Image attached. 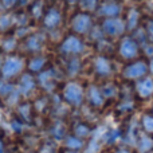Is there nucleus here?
<instances>
[{
    "mask_svg": "<svg viewBox=\"0 0 153 153\" xmlns=\"http://www.w3.org/2000/svg\"><path fill=\"white\" fill-rule=\"evenodd\" d=\"M86 48L82 36L75 35L73 32L67 34L65 38H62V40L59 42L58 46V51L62 55H67V56H78Z\"/></svg>",
    "mask_w": 153,
    "mask_h": 153,
    "instance_id": "nucleus-2",
    "label": "nucleus"
},
{
    "mask_svg": "<svg viewBox=\"0 0 153 153\" xmlns=\"http://www.w3.org/2000/svg\"><path fill=\"white\" fill-rule=\"evenodd\" d=\"M125 26H126V31L128 32H133L134 30H137L141 26V22H143V15H141V11L136 7H130L126 12L125 16Z\"/></svg>",
    "mask_w": 153,
    "mask_h": 153,
    "instance_id": "nucleus-12",
    "label": "nucleus"
},
{
    "mask_svg": "<svg viewBox=\"0 0 153 153\" xmlns=\"http://www.w3.org/2000/svg\"><path fill=\"white\" fill-rule=\"evenodd\" d=\"M101 0H78V8L89 13H95L100 7Z\"/></svg>",
    "mask_w": 153,
    "mask_h": 153,
    "instance_id": "nucleus-21",
    "label": "nucleus"
},
{
    "mask_svg": "<svg viewBox=\"0 0 153 153\" xmlns=\"http://www.w3.org/2000/svg\"><path fill=\"white\" fill-rule=\"evenodd\" d=\"M63 98L69 105L78 108L83 103L85 90L78 82H69L63 89Z\"/></svg>",
    "mask_w": 153,
    "mask_h": 153,
    "instance_id": "nucleus-7",
    "label": "nucleus"
},
{
    "mask_svg": "<svg viewBox=\"0 0 153 153\" xmlns=\"http://www.w3.org/2000/svg\"><path fill=\"white\" fill-rule=\"evenodd\" d=\"M24 69V62L22 58L15 55H10L3 61L1 65V75L4 78H12V76L19 75Z\"/></svg>",
    "mask_w": 153,
    "mask_h": 153,
    "instance_id": "nucleus-9",
    "label": "nucleus"
},
{
    "mask_svg": "<svg viewBox=\"0 0 153 153\" xmlns=\"http://www.w3.org/2000/svg\"><path fill=\"white\" fill-rule=\"evenodd\" d=\"M149 73V65L148 62L143 61V59H136V61L130 62L129 65L124 67L122 70V76L128 81H138V79L146 76Z\"/></svg>",
    "mask_w": 153,
    "mask_h": 153,
    "instance_id": "nucleus-6",
    "label": "nucleus"
},
{
    "mask_svg": "<svg viewBox=\"0 0 153 153\" xmlns=\"http://www.w3.org/2000/svg\"><path fill=\"white\" fill-rule=\"evenodd\" d=\"M100 27L102 30L105 38L108 39H116V38H122L126 31V26H125V20L120 16V18H106L101 19Z\"/></svg>",
    "mask_w": 153,
    "mask_h": 153,
    "instance_id": "nucleus-5",
    "label": "nucleus"
},
{
    "mask_svg": "<svg viewBox=\"0 0 153 153\" xmlns=\"http://www.w3.org/2000/svg\"><path fill=\"white\" fill-rule=\"evenodd\" d=\"M81 59L78 56H70V61L67 63V71L70 73V75H75L81 70Z\"/></svg>",
    "mask_w": 153,
    "mask_h": 153,
    "instance_id": "nucleus-27",
    "label": "nucleus"
},
{
    "mask_svg": "<svg viewBox=\"0 0 153 153\" xmlns=\"http://www.w3.org/2000/svg\"><path fill=\"white\" fill-rule=\"evenodd\" d=\"M53 1H56V0H53Z\"/></svg>",
    "mask_w": 153,
    "mask_h": 153,
    "instance_id": "nucleus-44",
    "label": "nucleus"
},
{
    "mask_svg": "<svg viewBox=\"0 0 153 153\" xmlns=\"http://www.w3.org/2000/svg\"><path fill=\"white\" fill-rule=\"evenodd\" d=\"M65 153H78V151H69V149H67Z\"/></svg>",
    "mask_w": 153,
    "mask_h": 153,
    "instance_id": "nucleus-41",
    "label": "nucleus"
},
{
    "mask_svg": "<svg viewBox=\"0 0 153 153\" xmlns=\"http://www.w3.org/2000/svg\"><path fill=\"white\" fill-rule=\"evenodd\" d=\"M51 134L54 136L55 140H62L65 137V128L61 124H56L55 126L51 129Z\"/></svg>",
    "mask_w": 153,
    "mask_h": 153,
    "instance_id": "nucleus-31",
    "label": "nucleus"
},
{
    "mask_svg": "<svg viewBox=\"0 0 153 153\" xmlns=\"http://www.w3.org/2000/svg\"><path fill=\"white\" fill-rule=\"evenodd\" d=\"M67 5H74V4H78V0H63Z\"/></svg>",
    "mask_w": 153,
    "mask_h": 153,
    "instance_id": "nucleus-38",
    "label": "nucleus"
},
{
    "mask_svg": "<svg viewBox=\"0 0 153 153\" xmlns=\"http://www.w3.org/2000/svg\"><path fill=\"white\" fill-rule=\"evenodd\" d=\"M46 10H47V7H46V4H45V0H32V3L27 7V12H28L32 22L42 20Z\"/></svg>",
    "mask_w": 153,
    "mask_h": 153,
    "instance_id": "nucleus-15",
    "label": "nucleus"
},
{
    "mask_svg": "<svg viewBox=\"0 0 153 153\" xmlns=\"http://www.w3.org/2000/svg\"><path fill=\"white\" fill-rule=\"evenodd\" d=\"M19 0H0V10L1 12H10L18 8Z\"/></svg>",
    "mask_w": 153,
    "mask_h": 153,
    "instance_id": "nucleus-28",
    "label": "nucleus"
},
{
    "mask_svg": "<svg viewBox=\"0 0 153 153\" xmlns=\"http://www.w3.org/2000/svg\"><path fill=\"white\" fill-rule=\"evenodd\" d=\"M46 42H47L46 31H32L28 36L23 39V46L28 53L38 54L43 50Z\"/></svg>",
    "mask_w": 153,
    "mask_h": 153,
    "instance_id": "nucleus-8",
    "label": "nucleus"
},
{
    "mask_svg": "<svg viewBox=\"0 0 153 153\" xmlns=\"http://www.w3.org/2000/svg\"><path fill=\"white\" fill-rule=\"evenodd\" d=\"M149 73H151V74H153V56L151 58V61H149Z\"/></svg>",
    "mask_w": 153,
    "mask_h": 153,
    "instance_id": "nucleus-39",
    "label": "nucleus"
},
{
    "mask_svg": "<svg viewBox=\"0 0 153 153\" xmlns=\"http://www.w3.org/2000/svg\"><path fill=\"white\" fill-rule=\"evenodd\" d=\"M137 148L140 153H146L149 151H152L153 148V140L149 137V134H144L138 138L137 141Z\"/></svg>",
    "mask_w": 153,
    "mask_h": 153,
    "instance_id": "nucleus-22",
    "label": "nucleus"
},
{
    "mask_svg": "<svg viewBox=\"0 0 153 153\" xmlns=\"http://www.w3.org/2000/svg\"><path fill=\"white\" fill-rule=\"evenodd\" d=\"M141 48H143L144 54H145L146 56H149V58L153 56V43H151V42L145 43L144 46H141Z\"/></svg>",
    "mask_w": 153,
    "mask_h": 153,
    "instance_id": "nucleus-35",
    "label": "nucleus"
},
{
    "mask_svg": "<svg viewBox=\"0 0 153 153\" xmlns=\"http://www.w3.org/2000/svg\"><path fill=\"white\" fill-rule=\"evenodd\" d=\"M118 138H120V132H118V130H116V129L109 130V132L105 134V141H106L108 144L114 143V141L118 140Z\"/></svg>",
    "mask_w": 153,
    "mask_h": 153,
    "instance_id": "nucleus-33",
    "label": "nucleus"
},
{
    "mask_svg": "<svg viewBox=\"0 0 153 153\" xmlns=\"http://www.w3.org/2000/svg\"><path fill=\"white\" fill-rule=\"evenodd\" d=\"M13 90L15 89L8 82H5L4 79H0V95H10Z\"/></svg>",
    "mask_w": 153,
    "mask_h": 153,
    "instance_id": "nucleus-32",
    "label": "nucleus"
},
{
    "mask_svg": "<svg viewBox=\"0 0 153 153\" xmlns=\"http://www.w3.org/2000/svg\"><path fill=\"white\" fill-rule=\"evenodd\" d=\"M65 145H66V148L69 151H79V149H82L85 146V144L82 141V138L76 137V136H70V137H67L65 140Z\"/></svg>",
    "mask_w": 153,
    "mask_h": 153,
    "instance_id": "nucleus-23",
    "label": "nucleus"
},
{
    "mask_svg": "<svg viewBox=\"0 0 153 153\" xmlns=\"http://www.w3.org/2000/svg\"><path fill=\"white\" fill-rule=\"evenodd\" d=\"M94 18L93 13L85 12V11L78 10L71 15V18L69 19V28L70 32L79 36H85L89 35V32L91 31V28L94 27Z\"/></svg>",
    "mask_w": 153,
    "mask_h": 153,
    "instance_id": "nucleus-1",
    "label": "nucleus"
},
{
    "mask_svg": "<svg viewBox=\"0 0 153 153\" xmlns=\"http://www.w3.org/2000/svg\"><path fill=\"white\" fill-rule=\"evenodd\" d=\"M85 97H86L89 105H91L95 109L102 108L103 103H105V97H103L102 91H101V87H97L94 85H90L87 87L86 93H85Z\"/></svg>",
    "mask_w": 153,
    "mask_h": 153,
    "instance_id": "nucleus-13",
    "label": "nucleus"
},
{
    "mask_svg": "<svg viewBox=\"0 0 153 153\" xmlns=\"http://www.w3.org/2000/svg\"><path fill=\"white\" fill-rule=\"evenodd\" d=\"M152 114H153V106H152Z\"/></svg>",
    "mask_w": 153,
    "mask_h": 153,
    "instance_id": "nucleus-43",
    "label": "nucleus"
},
{
    "mask_svg": "<svg viewBox=\"0 0 153 153\" xmlns=\"http://www.w3.org/2000/svg\"><path fill=\"white\" fill-rule=\"evenodd\" d=\"M90 133H91V129H90L86 124H83V122L76 124L75 128H74V136H76V137H79V138L89 137Z\"/></svg>",
    "mask_w": 153,
    "mask_h": 153,
    "instance_id": "nucleus-26",
    "label": "nucleus"
},
{
    "mask_svg": "<svg viewBox=\"0 0 153 153\" xmlns=\"http://www.w3.org/2000/svg\"><path fill=\"white\" fill-rule=\"evenodd\" d=\"M39 85L46 90H51L55 85V79H54V73L53 70H45L42 74L39 75Z\"/></svg>",
    "mask_w": 153,
    "mask_h": 153,
    "instance_id": "nucleus-20",
    "label": "nucleus"
},
{
    "mask_svg": "<svg viewBox=\"0 0 153 153\" xmlns=\"http://www.w3.org/2000/svg\"><path fill=\"white\" fill-rule=\"evenodd\" d=\"M144 31L146 34V38H148V42L153 43V18H149L144 22L143 24Z\"/></svg>",
    "mask_w": 153,
    "mask_h": 153,
    "instance_id": "nucleus-29",
    "label": "nucleus"
},
{
    "mask_svg": "<svg viewBox=\"0 0 153 153\" xmlns=\"http://www.w3.org/2000/svg\"><path fill=\"white\" fill-rule=\"evenodd\" d=\"M114 153H132V152H130L129 149H126V148H118V149L114 151Z\"/></svg>",
    "mask_w": 153,
    "mask_h": 153,
    "instance_id": "nucleus-37",
    "label": "nucleus"
},
{
    "mask_svg": "<svg viewBox=\"0 0 153 153\" xmlns=\"http://www.w3.org/2000/svg\"><path fill=\"white\" fill-rule=\"evenodd\" d=\"M117 53L125 61H134L141 53V45L132 35H124L122 38H120Z\"/></svg>",
    "mask_w": 153,
    "mask_h": 153,
    "instance_id": "nucleus-3",
    "label": "nucleus"
},
{
    "mask_svg": "<svg viewBox=\"0 0 153 153\" xmlns=\"http://www.w3.org/2000/svg\"><path fill=\"white\" fill-rule=\"evenodd\" d=\"M35 86H36V83H35L34 78H32L30 74H24L20 78V82H19V89L18 90L23 95H28V94H31V93L34 91Z\"/></svg>",
    "mask_w": 153,
    "mask_h": 153,
    "instance_id": "nucleus-18",
    "label": "nucleus"
},
{
    "mask_svg": "<svg viewBox=\"0 0 153 153\" xmlns=\"http://www.w3.org/2000/svg\"><path fill=\"white\" fill-rule=\"evenodd\" d=\"M30 114H31V106H30L28 103H23V105L19 106V116H20L23 120L28 121Z\"/></svg>",
    "mask_w": 153,
    "mask_h": 153,
    "instance_id": "nucleus-30",
    "label": "nucleus"
},
{
    "mask_svg": "<svg viewBox=\"0 0 153 153\" xmlns=\"http://www.w3.org/2000/svg\"><path fill=\"white\" fill-rule=\"evenodd\" d=\"M1 65H3V62H1V59H0V71H1Z\"/></svg>",
    "mask_w": 153,
    "mask_h": 153,
    "instance_id": "nucleus-42",
    "label": "nucleus"
},
{
    "mask_svg": "<svg viewBox=\"0 0 153 153\" xmlns=\"http://www.w3.org/2000/svg\"><path fill=\"white\" fill-rule=\"evenodd\" d=\"M5 152V148H4V144H3V141L0 140V153H4Z\"/></svg>",
    "mask_w": 153,
    "mask_h": 153,
    "instance_id": "nucleus-40",
    "label": "nucleus"
},
{
    "mask_svg": "<svg viewBox=\"0 0 153 153\" xmlns=\"http://www.w3.org/2000/svg\"><path fill=\"white\" fill-rule=\"evenodd\" d=\"M18 46H19V39L16 38L15 34L11 35L4 34V36L0 40V48L4 53H12V51H15L18 48Z\"/></svg>",
    "mask_w": 153,
    "mask_h": 153,
    "instance_id": "nucleus-17",
    "label": "nucleus"
},
{
    "mask_svg": "<svg viewBox=\"0 0 153 153\" xmlns=\"http://www.w3.org/2000/svg\"><path fill=\"white\" fill-rule=\"evenodd\" d=\"M101 91H102L105 100H109V98H114L117 95L118 87H117L114 83H111V82H108V83H105L102 87H101Z\"/></svg>",
    "mask_w": 153,
    "mask_h": 153,
    "instance_id": "nucleus-25",
    "label": "nucleus"
},
{
    "mask_svg": "<svg viewBox=\"0 0 153 153\" xmlns=\"http://www.w3.org/2000/svg\"><path fill=\"white\" fill-rule=\"evenodd\" d=\"M93 69L100 76H109L113 73V65L106 55H97L93 61Z\"/></svg>",
    "mask_w": 153,
    "mask_h": 153,
    "instance_id": "nucleus-11",
    "label": "nucleus"
},
{
    "mask_svg": "<svg viewBox=\"0 0 153 153\" xmlns=\"http://www.w3.org/2000/svg\"><path fill=\"white\" fill-rule=\"evenodd\" d=\"M141 128H143L145 134H153V114L146 113L141 117Z\"/></svg>",
    "mask_w": 153,
    "mask_h": 153,
    "instance_id": "nucleus-24",
    "label": "nucleus"
},
{
    "mask_svg": "<svg viewBox=\"0 0 153 153\" xmlns=\"http://www.w3.org/2000/svg\"><path fill=\"white\" fill-rule=\"evenodd\" d=\"M11 30H15L13 12H0V35L8 34Z\"/></svg>",
    "mask_w": 153,
    "mask_h": 153,
    "instance_id": "nucleus-16",
    "label": "nucleus"
},
{
    "mask_svg": "<svg viewBox=\"0 0 153 153\" xmlns=\"http://www.w3.org/2000/svg\"><path fill=\"white\" fill-rule=\"evenodd\" d=\"M95 13L101 19L120 18L122 13V4L117 0H101L100 7Z\"/></svg>",
    "mask_w": 153,
    "mask_h": 153,
    "instance_id": "nucleus-10",
    "label": "nucleus"
},
{
    "mask_svg": "<svg viewBox=\"0 0 153 153\" xmlns=\"http://www.w3.org/2000/svg\"><path fill=\"white\" fill-rule=\"evenodd\" d=\"M46 63H47V59L46 56L42 55H35L32 56L31 59L27 63V69L32 73H38V71H43V69L46 67Z\"/></svg>",
    "mask_w": 153,
    "mask_h": 153,
    "instance_id": "nucleus-19",
    "label": "nucleus"
},
{
    "mask_svg": "<svg viewBox=\"0 0 153 153\" xmlns=\"http://www.w3.org/2000/svg\"><path fill=\"white\" fill-rule=\"evenodd\" d=\"M133 108H134V105H133L132 101L124 100L121 103H120L118 110H121V111H130V110H133Z\"/></svg>",
    "mask_w": 153,
    "mask_h": 153,
    "instance_id": "nucleus-34",
    "label": "nucleus"
},
{
    "mask_svg": "<svg viewBox=\"0 0 153 153\" xmlns=\"http://www.w3.org/2000/svg\"><path fill=\"white\" fill-rule=\"evenodd\" d=\"M136 91H137L138 97L143 100H148L153 95V79L149 76H144V78L138 79L137 85H136Z\"/></svg>",
    "mask_w": 153,
    "mask_h": 153,
    "instance_id": "nucleus-14",
    "label": "nucleus"
},
{
    "mask_svg": "<svg viewBox=\"0 0 153 153\" xmlns=\"http://www.w3.org/2000/svg\"><path fill=\"white\" fill-rule=\"evenodd\" d=\"M65 16H63V11L58 7V5H50L47 7L45 15H43L40 24H42L43 31L46 32H54L56 30H59L63 24Z\"/></svg>",
    "mask_w": 153,
    "mask_h": 153,
    "instance_id": "nucleus-4",
    "label": "nucleus"
},
{
    "mask_svg": "<svg viewBox=\"0 0 153 153\" xmlns=\"http://www.w3.org/2000/svg\"><path fill=\"white\" fill-rule=\"evenodd\" d=\"M40 153H54V148L51 145H43L40 149Z\"/></svg>",
    "mask_w": 153,
    "mask_h": 153,
    "instance_id": "nucleus-36",
    "label": "nucleus"
}]
</instances>
